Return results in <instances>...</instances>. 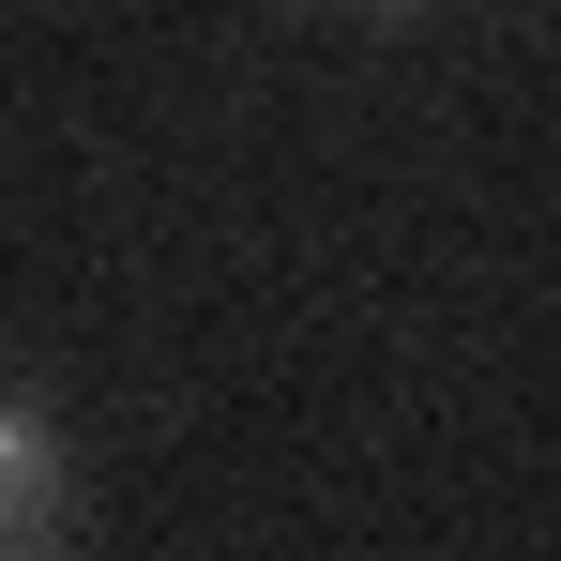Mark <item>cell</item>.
Listing matches in <instances>:
<instances>
[{"instance_id":"6da1fadb","label":"cell","mask_w":561,"mask_h":561,"mask_svg":"<svg viewBox=\"0 0 561 561\" xmlns=\"http://www.w3.org/2000/svg\"><path fill=\"white\" fill-rule=\"evenodd\" d=\"M77 440L46 394H0V561H77Z\"/></svg>"},{"instance_id":"7a4b0ae2","label":"cell","mask_w":561,"mask_h":561,"mask_svg":"<svg viewBox=\"0 0 561 561\" xmlns=\"http://www.w3.org/2000/svg\"><path fill=\"white\" fill-rule=\"evenodd\" d=\"M350 15H425V0H350Z\"/></svg>"}]
</instances>
